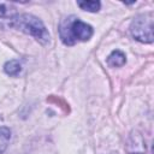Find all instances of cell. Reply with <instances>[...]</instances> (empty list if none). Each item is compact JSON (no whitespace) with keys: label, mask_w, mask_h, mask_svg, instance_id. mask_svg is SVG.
Returning <instances> with one entry per match:
<instances>
[{"label":"cell","mask_w":154,"mask_h":154,"mask_svg":"<svg viewBox=\"0 0 154 154\" xmlns=\"http://www.w3.org/2000/svg\"><path fill=\"white\" fill-rule=\"evenodd\" d=\"M60 38L65 45H75L78 41H88L93 35V28L76 17H67L59 28Z\"/></svg>","instance_id":"cell-1"},{"label":"cell","mask_w":154,"mask_h":154,"mask_svg":"<svg viewBox=\"0 0 154 154\" xmlns=\"http://www.w3.org/2000/svg\"><path fill=\"white\" fill-rule=\"evenodd\" d=\"M10 26H14V28L22 30L23 32L34 36L41 43H47L49 41V34H48L45 24L37 17H35L32 14H28V13L17 14L16 13L11 20Z\"/></svg>","instance_id":"cell-2"},{"label":"cell","mask_w":154,"mask_h":154,"mask_svg":"<svg viewBox=\"0 0 154 154\" xmlns=\"http://www.w3.org/2000/svg\"><path fill=\"white\" fill-rule=\"evenodd\" d=\"M132 36L141 42H153V13L148 12L137 16L130 26Z\"/></svg>","instance_id":"cell-3"},{"label":"cell","mask_w":154,"mask_h":154,"mask_svg":"<svg viewBox=\"0 0 154 154\" xmlns=\"http://www.w3.org/2000/svg\"><path fill=\"white\" fill-rule=\"evenodd\" d=\"M107 64L112 67L123 66L125 64V54L120 51H113L107 58Z\"/></svg>","instance_id":"cell-4"},{"label":"cell","mask_w":154,"mask_h":154,"mask_svg":"<svg viewBox=\"0 0 154 154\" xmlns=\"http://www.w3.org/2000/svg\"><path fill=\"white\" fill-rule=\"evenodd\" d=\"M11 138V131L6 126H0V154L6 149Z\"/></svg>","instance_id":"cell-5"},{"label":"cell","mask_w":154,"mask_h":154,"mask_svg":"<svg viewBox=\"0 0 154 154\" xmlns=\"http://www.w3.org/2000/svg\"><path fill=\"white\" fill-rule=\"evenodd\" d=\"M4 70L10 76H17L20 72V64L18 60H10L5 64Z\"/></svg>","instance_id":"cell-6"},{"label":"cell","mask_w":154,"mask_h":154,"mask_svg":"<svg viewBox=\"0 0 154 154\" xmlns=\"http://www.w3.org/2000/svg\"><path fill=\"white\" fill-rule=\"evenodd\" d=\"M8 11L10 10L7 8V4L0 2V24H2L4 22H7L8 25H11V20H12V18H13V16L16 13L8 16Z\"/></svg>","instance_id":"cell-7"},{"label":"cell","mask_w":154,"mask_h":154,"mask_svg":"<svg viewBox=\"0 0 154 154\" xmlns=\"http://www.w3.org/2000/svg\"><path fill=\"white\" fill-rule=\"evenodd\" d=\"M77 5L82 10L89 11V12H96L100 8V2L99 1H78Z\"/></svg>","instance_id":"cell-8"},{"label":"cell","mask_w":154,"mask_h":154,"mask_svg":"<svg viewBox=\"0 0 154 154\" xmlns=\"http://www.w3.org/2000/svg\"><path fill=\"white\" fill-rule=\"evenodd\" d=\"M135 154H143V153H135Z\"/></svg>","instance_id":"cell-9"}]
</instances>
